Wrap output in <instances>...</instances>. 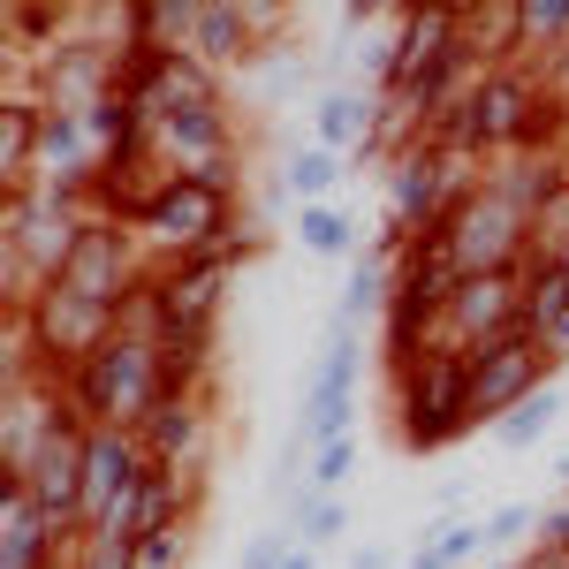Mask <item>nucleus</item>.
Instances as JSON below:
<instances>
[{
    "label": "nucleus",
    "instance_id": "2",
    "mask_svg": "<svg viewBox=\"0 0 569 569\" xmlns=\"http://www.w3.org/2000/svg\"><path fill=\"white\" fill-rule=\"evenodd\" d=\"M168 350V342H160ZM152 342H130V335H107V350H91L61 388L84 410L91 426H122V433H144V418L168 402V365H160Z\"/></svg>",
    "mask_w": 569,
    "mask_h": 569
},
{
    "label": "nucleus",
    "instance_id": "29",
    "mask_svg": "<svg viewBox=\"0 0 569 569\" xmlns=\"http://www.w3.org/2000/svg\"><path fill=\"white\" fill-rule=\"evenodd\" d=\"M168 395H206L213 388V335H168Z\"/></svg>",
    "mask_w": 569,
    "mask_h": 569
},
{
    "label": "nucleus",
    "instance_id": "7",
    "mask_svg": "<svg viewBox=\"0 0 569 569\" xmlns=\"http://www.w3.org/2000/svg\"><path fill=\"white\" fill-rule=\"evenodd\" d=\"M259 259V236L243 228L236 243H220L206 259H182V266H160L152 289L168 305V335H220V311H228V289H236V266Z\"/></svg>",
    "mask_w": 569,
    "mask_h": 569
},
{
    "label": "nucleus",
    "instance_id": "40",
    "mask_svg": "<svg viewBox=\"0 0 569 569\" xmlns=\"http://www.w3.org/2000/svg\"><path fill=\"white\" fill-rule=\"evenodd\" d=\"M53 569H77V562H53Z\"/></svg>",
    "mask_w": 569,
    "mask_h": 569
},
{
    "label": "nucleus",
    "instance_id": "20",
    "mask_svg": "<svg viewBox=\"0 0 569 569\" xmlns=\"http://www.w3.org/2000/svg\"><path fill=\"white\" fill-rule=\"evenodd\" d=\"M388 289H395V259L365 251V259L350 266V289H342V297H335V311H327V335H357L372 311H388Z\"/></svg>",
    "mask_w": 569,
    "mask_h": 569
},
{
    "label": "nucleus",
    "instance_id": "10",
    "mask_svg": "<svg viewBox=\"0 0 569 569\" xmlns=\"http://www.w3.org/2000/svg\"><path fill=\"white\" fill-rule=\"evenodd\" d=\"M357 372H365V350H357V335H327V350H319V372H311L305 388V426H297V456L305 448H327V440H350L357 426Z\"/></svg>",
    "mask_w": 569,
    "mask_h": 569
},
{
    "label": "nucleus",
    "instance_id": "26",
    "mask_svg": "<svg viewBox=\"0 0 569 569\" xmlns=\"http://www.w3.org/2000/svg\"><path fill=\"white\" fill-rule=\"evenodd\" d=\"M297 243L311 259H357V220L342 206H297Z\"/></svg>",
    "mask_w": 569,
    "mask_h": 569
},
{
    "label": "nucleus",
    "instance_id": "23",
    "mask_svg": "<svg viewBox=\"0 0 569 569\" xmlns=\"http://www.w3.org/2000/svg\"><path fill=\"white\" fill-rule=\"evenodd\" d=\"M486 555V517H471V525H426L418 531V555H410V569H471Z\"/></svg>",
    "mask_w": 569,
    "mask_h": 569
},
{
    "label": "nucleus",
    "instance_id": "28",
    "mask_svg": "<svg viewBox=\"0 0 569 569\" xmlns=\"http://www.w3.org/2000/svg\"><path fill=\"white\" fill-rule=\"evenodd\" d=\"M350 176V160H342V152H327V144H305V152H289V198H297V206H327V190H335V182Z\"/></svg>",
    "mask_w": 569,
    "mask_h": 569
},
{
    "label": "nucleus",
    "instance_id": "38",
    "mask_svg": "<svg viewBox=\"0 0 569 569\" xmlns=\"http://www.w3.org/2000/svg\"><path fill=\"white\" fill-rule=\"evenodd\" d=\"M555 266H562V273H569V243H562V259H555Z\"/></svg>",
    "mask_w": 569,
    "mask_h": 569
},
{
    "label": "nucleus",
    "instance_id": "17",
    "mask_svg": "<svg viewBox=\"0 0 569 569\" xmlns=\"http://www.w3.org/2000/svg\"><path fill=\"white\" fill-rule=\"evenodd\" d=\"M372 137H380V91H319V107H311V144H327V152H342V160H372Z\"/></svg>",
    "mask_w": 569,
    "mask_h": 569
},
{
    "label": "nucleus",
    "instance_id": "27",
    "mask_svg": "<svg viewBox=\"0 0 569 569\" xmlns=\"http://www.w3.org/2000/svg\"><path fill=\"white\" fill-rule=\"evenodd\" d=\"M562 311H569V273L555 259H531L525 266V327L547 342V327H555Z\"/></svg>",
    "mask_w": 569,
    "mask_h": 569
},
{
    "label": "nucleus",
    "instance_id": "13",
    "mask_svg": "<svg viewBox=\"0 0 569 569\" xmlns=\"http://www.w3.org/2000/svg\"><path fill=\"white\" fill-rule=\"evenodd\" d=\"M144 440L122 433V426H91V448H84V525L99 531L122 501L137 493V479H144Z\"/></svg>",
    "mask_w": 569,
    "mask_h": 569
},
{
    "label": "nucleus",
    "instance_id": "11",
    "mask_svg": "<svg viewBox=\"0 0 569 569\" xmlns=\"http://www.w3.org/2000/svg\"><path fill=\"white\" fill-rule=\"evenodd\" d=\"M281 23L289 16L281 8H259V0H198V39H190V53L206 69H243V61H259V46Z\"/></svg>",
    "mask_w": 569,
    "mask_h": 569
},
{
    "label": "nucleus",
    "instance_id": "9",
    "mask_svg": "<svg viewBox=\"0 0 569 569\" xmlns=\"http://www.w3.org/2000/svg\"><path fill=\"white\" fill-rule=\"evenodd\" d=\"M23 319H31V335H39L53 380H69V372H77L91 350H107V335H114V311L91 305V297H77V289H61V281H46Z\"/></svg>",
    "mask_w": 569,
    "mask_h": 569
},
{
    "label": "nucleus",
    "instance_id": "18",
    "mask_svg": "<svg viewBox=\"0 0 569 569\" xmlns=\"http://www.w3.org/2000/svg\"><path fill=\"white\" fill-rule=\"evenodd\" d=\"M562 176H569V152H517V160H493V168H486V190H493L509 213L531 220L562 190Z\"/></svg>",
    "mask_w": 569,
    "mask_h": 569
},
{
    "label": "nucleus",
    "instance_id": "1",
    "mask_svg": "<svg viewBox=\"0 0 569 569\" xmlns=\"http://www.w3.org/2000/svg\"><path fill=\"white\" fill-rule=\"evenodd\" d=\"M388 380H395V440L410 456H440L448 440L471 433V357L456 342H433Z\"/></svg>",
    "mask_w": 569,
    "mask_h": 569
},
{
    "label": "nucleus",
    "instance_id": "35",
    "mask_svg": "<svg viewBox=\"0 0 569 569\" xmlns=\"http://www.w3.org/2000/svg\"><path fill=\"white\" fill-rule=\"evenodd\" d=\"M547 357H555V365H569V311L547 327Z\"/></svg>",
    "mask_w": 569,
    "mask_h": 569
},
{
    "label": "nucleus",
    "instance_id": "32",
    "mask_svg": "<svg viewBox=\"0 0 569 569\" xmlns=\"http://www.w3.org/2000/svg\"><path fill=\"white\" fill-rule=\"evenodd\" d=\"M517 539H539V517H531V501H501L486 517V547H517Z\"/></svg>",
    "mask_w": 569,
    "mask_h": 569
},
{
    "label": "nucleus",
    "instance_id": "3",
    "mask_svg": "<svg viewBox=\"0 0 569 569\" xmlns=\"http://www.w3.org/2000/svg\"><path fill=\"white\" fill-rule=\"evenodd\" d=\"M137 236H144V251H152V273H160V266H182V259H206V251H220V243L243 236V190L176 176L152 198V213L137 220Z\"/></svg>",
    "mask_w": 569,
    "mask_h": 569
},
{
    "label": "nucleus",
    "instance_id": "24",
    "mask_svg": "<svg viewBox=\"0 0 569 569\" xmlns=\"http://www.w3.org/2000/svg\"><path fill=\"white\" fill-rule=\"evenodd\" d=\"M289 531H297V547H335V539H350V493H297L289 501Z\"/></svg>",
    "mask_w": 569,
    "mask_h": 569
},
{
    "label": "nucleus",
    "instance_id": "25",
    "mask_svg": "<svg viewBox=\"0 0 569 569\" xmlns=\"http://www.w3.org/2000/svg\"><path fill=\"white\" fill-rule=\"evenodd\" d=\"M562 380H547V388L531 395L525 410H509V418H501V426H493V440H501V448H509V456H525V448H539V440L555 433V426H562Z\"/></svg>",
    "mask_w": 569,
    "mask_h": 569
},
{
    "label": "nucleus",
    "instance_id": "4",
    "mask_svg": "<svg viewBox=\"0 0 569 569\" xmlns=\"http://www.w3.org/2000/svg\"><path fill=\"white\" fill-rule=\"evenodd\" d=\"M91 206L84 198H61V190H16L0 198V259H16L31 281H61V266L84 236Z\"/></svg>",
    "mask_w": 569,
    "mask_h": 569
},
{
    "label": "nucleus",
    "instance_id": "15",
    "mask_svg": "<svg viewBox=\"0 0 569 569\" xmlns=\"http://www.w3.org/2000/svg\"><path fill=\"white\" fill-rule=\"evenodd\" d=\"M61 410H69V388H61V380L0 395V479H23V471H31V456L46 448V433H53Z\"/></svg>",
    "mask_w": 569,
    "mask_h": 569
},
{
    "label": "nucleus",
    "instance_id": "39",
    "mask_svg": "<svg viewBox=\"0 0 569 569\" xmlns=\"http://www.w3.org/2000/svg\"><path fill=\"white\" fill-rule=\"evenodd\" d=\"M493 569H517V562H493Z\"/></svg>",
    "mask_w": 569,
    "mask_h": 569
},
{
    "label": "nucleus",
    "instance_id": "12",
    "mask_svg": "<svg viewBox=\"0 0 569 569\" xmlns=\"http://www.w3.org/2000/svg\"><path fill=\"white\" fill-rule=\"evenodd\" d=\"M517 327H525V273H479L448 305V342L463 357L501 342V335H517Z\"/></svg>",
    "mask_w": 569,
    "mask_h": 569
},
{
    "label": "nucleus",
    "instance_id": "16",
    "mask_svg": "<svg viewBox=\"0 0 569 569\" xmlns=\"http://www.w3.org/2000/svg\"><path fill=\"white\" fill-rule=\"evenodd\" d=\"M144 456L168 463V471H206V448H213V410L206 395H168L152 418H144Z\"/></svg>",
    "mask_w": 569,
    "mask_h": 569
},
{
    "label": "nucleus",
    "instance_id": "31",
    "mask_svg": "<svg viewBox=\"0 0 569 569\" xmlns=\"http://www.w3.org/2000/svg\"><path fill=\"white\" fill-rule=\"evenodd\" d=\"M562 243H569V176H562V190L531 213V259H562Z\"/></svg>",
    "mask_w": 569,
    "mask_h": 569
},
{
    "label": "nucleus",
    "instance_id": "5",
    "mask_svg": "<svg viewBox=\"0 0 569 569\" xmlns=\"http://www.w3.org/2000/svg\"><path fill=\"white\" fill-rule=\"evenodd\" d=\"M433 236L448 243V259L463 266V281H479V273H525L531 266V220L509 213V206L486 190V176H479V190H471L456 213L440 220Z\"/></svg>",
    "mask_w": 569,
    "mask_h": 569
},
{
    "label": "nucleus",
    "instance_id": "37",
    "mask_svg": "<svg viewBox=\"0 0 569 569\" xmlns=\"http://www.w3.org/2000/svg\"><path fill=\"white\" fill-rule=\"evenodd\" d=\"M281 569H319V555H311V547H289V562Z\"/></svg>",
    "mask_w": 569,
    "mask_h": 569
},
{
    "label": "nucleus",
    "instance_id": "19",
    "mask_svg": "<svg viewBox=\"0 0 569 569\" xmlns=\"http://www.w3.org/2000/svg\"><path fill=\"white\" fill-rule=\"evenodd\" d=\"M39 130H46V107H39V99H31V91H0V198L31 190Z\"/></svg>",
    "mask_w": 569,
    "mask_h": 569
},
{
    "label": "nucleus",
    "instance_id": "34",
    "mask_svg": "<svg viewBox=\"0 0 569 569\" xmlns=\"http://www.w3.org/2000/svg\"><path fill=\"white\" fill-rule=\"evenodd\" d=\"M289 547H297V531L281 525V531H259L251 547H243V569H281L289 562Z\"/></svg>",
    "mask_w": 569,
    "mask_h": 569
},
{
    "label": "nucleus",
    "instance_id": "8",
    "mask_svg": "<svg viewBox=\"0 0 569 569\" xmlns=\"http://www.w3.org/2000/svg\"><path fill=\"white\" fill-rule=\"evenodd\" d=\"M547 380H555V357H547V342H539L531 327L471 350V433H479V426H501L509 410H525Z\"/></svg>",
    "mask_w": 569,
    "mask_h": 569
},
{
    "label": "nucleus",
    "instance_id": "22",
    "mask_svg": "<svg viewBox=\"0 0 569 569\" xmlns=\"http://www.w3.org/2000/svg\"><path fill=\"white\" fill-rule=\"evenodd\" d=\"M463 39L486 69H517V0H479L463 8Z\"/></svg>",
    "mask_w": 569,
    "mask_h": 569
},
{
    "label": "nucleus",
    "instance_id": "21",
    "mask_svg": "<svg viewBox=\"0 0 569 569\" xmlns=\"http://www.w3.org/2000/svg\"><path fill=\"white\" fill-rule=\"evenodd\" d=\"M569 46V0H517V69H547Z\"/></svg>",
    "mask_w": 569,
    "mask_h": 569
},
{
    "label": "nucleus",
    "instance_id": "30",
    "mask_svg": "<svg viewBox=\"0 0 569 569\" xmlns=\"http://www.w3.org/2000/svg\"><path fill=\"white\" fill-rule=\"evenodd\" d=\"M350 471H357V433H350V440H327V448H311L305 486H311V493H350Z\"/></svg>",
    "mask_w": 569,
    "mask_h": 569
},
{
    "label": "nucleus",
    "instance_id": "14",
    "mask_svg": "<svg viewBox=\"0 0 569 569\" xmlns=\"http://www.w3.org/2000/svg\"><path fill=\"white\" fill-rule=\"evenodd\" d=\"M0 517H8V531H0V569H53V562H77V539L46 517L39 501H31V486L0 479Z\"/></svg>",
    "mask_w": 569,
    "mask_h": 569
},
{
    "label": "nucleus",
    "instance_id": "6",
    "mask_svg": "<svg viewBox=\"0 0 569 569\" xmlns=\"http://www.w3.org/2000/svg\"><path fill=\"white\" fill-rule=\"evenodd\" d=\"M152 281V251H144V236H137L130 220H107L91 213L84 236H77V251H69V266H61V289H77V297H91V305H122V297H137Z\"/></svg>",
    "mask_w": 569,
    "mask_h": 569
},
{
    "label": "nucleus",
    "instance_id": "33",
    "mask_svg": "<svg viewBox=\"0 0 569 569\" xmlns=\"http://www.w3.org/2000/svg\"><path fill=\"white\" fill-rule=\"evenodd\" d=\"M190 555V525L182 531H152V539H137V569H182Z\"/></svg>",
    "mask_w": 569,
    "mask_h": 569
},
{
    "label": "nucleus",
    "instance_id": "36",
    "mask_svg": "<svg viewBox=\"0 0 569 569\" xmlns=\"http://www.w3.org/2000/svg\"><path fill=\"white\" fill-rule=\"evenodd\" d=\"M350 569H395V555H388V547H357Z\"/></svg>",
    "mask_w": 569,
    "mask_h": 569
}]
</instances>
